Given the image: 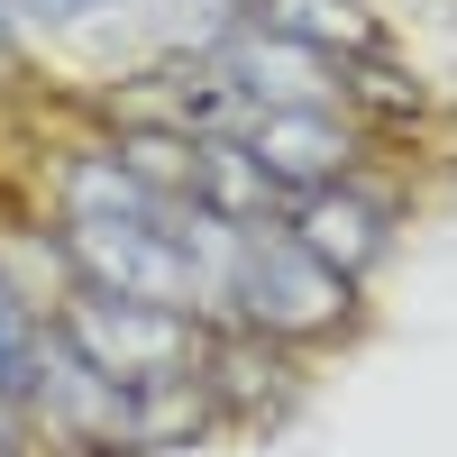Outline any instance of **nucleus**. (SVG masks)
<instances>
[{"mask_svg":"<svg viewBox=\"0 0 457 457\" xmlns=\"http://www.w3.org/2000/svg\"><path fill=\"white\" fill-rule=\"evenodd\" d=\"M64 256L92 293L120 302H165V312H220V275L202 265V247L183 228H146V220H64Z\"/></svg>","mask_w":457,"mask_h":457,"instance_id":"obj_1","label":"nucleus"},{"mask_svg":"<svg viewBox=\"0 0 457 457\" xmlns=\"http://www.w3.org/2000/svg\"><path fill=\"white\" fill-rule=\"evenodd\" d=\"M28 19H46V28H83V19H101V10H120V0H19Z\"/></svg>","mask_w":457,"mask_h":457,"instance_id":"obj_11","label":"nucleus"},{"mask_svg":"<svg viewBox=\"0 0 457 457\" xmlns=\"http://www.w3.org/2000/svg\"><path fill=\"white\" fill-rule=\"evenodd\" d=\"M37 338H46V329H37V320H28V302L0 284V430L28 411V385H37Z\"/></svg>","mask_w":457,"mask_h":457,"instance_id":"obj_10","label":"nucleus"},{"mask_svg":"<svg viewBox=\"0 0 457 457\" xmlns=\"http://www.w3.org/2000/svg\"><path fill=\"white\" fill-rule=\"evenodd\" d=\"M293 238L357 284L366 265L394 247V220H385V202H366V193H348V183H329V193H302V202H293Z\"/></svg>","mask_w":457,"mask_h":457,"instance_id":"obj_7","label":"nucleus"},{"mask_svg":"<svg viewBox=\"0 0 457 457\" xmlns=\"http://www.w3.org/2000/svg\"><path fill=\"white\" fill-rule=\"evenodd\" d=\"M228 83L247 92V110H338V92H348V64L338 55H320V46H293V37H275V28H238L228 46L211 55Z\"/></svg>","mask_w":457,"mask_h":457,"instance_id":"obj_5","label":"nucleus"},{"mask_svg":"<svg viewBox=\"0 0 457 457\" xmlns=\"http://www.w3.org/2000/svg\"><path fill=\"white\" fill-rule=\"evenodd\" d=\"M28 411H37L55 439H73V448H137V394H129V385H110V375H101L83 348H73L64 329L37 338Z\"/></svg>","mask_w":457,"mask_h":457,"instance_id":"obj_4","label":"nucleus"},{"mask_svg":"<svg viewBox=\"0 0 457 457\" xmlns=\"http://www.w3.org/2000/svg\"><path fill=\"white\" fill-rule=\"evenodd\" d=\"M193 202L220 211V220H238V228H256L265 202H275V174L247 156V137H202V156H193Z\"/></svg>","mask_w":457,"mask_h":457,"instance_id":"obj_9","label":"nucleus"},{"mask_svg":"<svg viewBox=\"0 0 457 457\" xmlns=\"http://www.w3.org/2000/svg\"><path fill=\"white\" fill-rule=\"evenodd\" d=\"M238 137H247V156L275 174V193H329V183H348V165H357V129L338 120V110H256Z\"/></svg>","mask_w":457,"mask_h":457,"instance_id":"obj_6","label":"nucleus"},{"mask_svg":"<svg viewBox=\"0 0 457 457\" xmlns=\"http://www.w3.org/2000/svg\"><path fill=\"white\" fill-rule=\"evenodd\" d=\"M348 275L320 265L293 228H238V256H228V312L256 338H320L348 320Z\"/></svg>","mask_w":457,"mask_h":457,"instance_id":"obj_3","label":"nucleus"},{"mask_svg":"<svg viewBox=\"0 0 457 457\" xmlns=\"http://www.w3.org/2000/svg\"><path fill=\"white\" fill-rule=\"evenodd\" d=\"M55 329L110 375V385H129V394L183 385V375H202V357H211V338H202L193 312H165V302H120V293H92V284L64 302Z\"/></svg>","mask_w":457,"mask_h":457,"instance_id":"obj_2","label":"nucleus"},{"mask_svg":"<svg viewBox=\"0 0 457 457\" xmlns=\"http://www.w3.org/2000/svg\"><path fill=\"white\" fill-rule=\"evenodd\" d=\"M247 10H256V28L293 37V46H320V55H338V64H366L375 46H385L366 0H247Z\"/></svg>","mask_w":457,"mask_h":457,"instance_id":"obj_8","label":"nucleus"}]
</instances>
